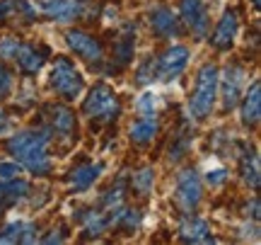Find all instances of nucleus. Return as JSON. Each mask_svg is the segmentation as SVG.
<instances>
[{"label": "nucleus", "instance_id": "f257e3e1", "mask_svg": "<svg viewBox=\"0 0 261 245\" xmlns=\"http://www.w3.org/2000/svg\"><path fill=\"white\" fill-rule=\"evenodd\" d=\"M48 143H51V133L46 129H27V131H19L15 136H10L5 148L29 172H34V175H48L51 172Z\"/></svg>", "mask_w": 261, "mask_h": 245}, {"label": "nucleus", "instance_id": "f03ea898", "mask_svg": "<svg viewBox=\"0 0 261 245\" xmlns=\"http://www.w3.org/2000/svg\"><path fill=\"white\" fill-rule=\"evenodd\" d=\"M218 66L213 63H203L198 76H196V87H194V95L189 100V112L194 114L196 119H205L211 109L215 104V97H218Z\"/></svg>", "mask_w": 261, "mask_h": 245}, {"label": "nucleus", "instance_id": "7ed1b4c3", "mask_svg": "<svg viewBox=\"0 0 261 245\" xmlns=\"http://www.w3.org/2000/svg\"><path fill=\"white\" fill-rule=\"evenodd\" d=\"M83 112L94 119V122H114L119 112H121V102H119V97L114 93L109 85H94L90 95L85 97L83 102Z\"/></svg>", "mask_w": 261, "mask_h": 245}, {"label": "nucleus", "instance_id": "20e7f679", "mask_svg": "<svg viewBox=\"0 0 261 245\" xmlns=\"http://www.w3.org/2000/svg\"><path fill=\"white\" fill-rule=\"evenodd\" d=\"M51 87H54L61 97H65V100H75L77 95L83 93V87H85L83 76L75 71V66L65 56H58L56 63H54V71H51Z\"/></svg>", "mask_w": 261, "mask_h": 245}, {"label": "nucleus", "instance_id": "39448f33", "mask_svg": "<svg viewBox=\"0 0 261 245\" xmlns=\"http://www.w3.org/2000/svg\"><path fill=\"white\" fill-rule=\"evenodd\" d=\"M203 197V189H201V180L198 172L194 168H187L179 172L177 177V189H174V202L184 214H194Z\"/></svg>", "mask_w": 261, "mask_h": 245}, {"label": "nucleus", "instance_id": "423d86ee", "mask_svg": "<svg viewBox=\"0 0 261 245\" xmlns=\"http://www.w3.org/2000/svg\"><path fill=\"white\" fill-rule=\"evenodd\" d=\"M65 41H68V47L73 49L77 56L90 61V63H99L104 58L102 41L97 37H92V34L83 32V29H68L65 32Z\"/></svg>", "mask_w": 261, "mask_h": 245}, {"label": "nucleus", "instance_id": "0eeeda50", "mask_svg": "<svg viewBox=\"0 0 261 245\" xmlns=\"http://www.w3.org/2000/svg\"><path fill=\"white\" fill-rule=\"evenodd\" d=\"M244 83H247V71H244L240 63L227 66L225 68V73H223V78H218V85L223 87V107L225 109L237 107L240 97H242Z\"/></svg>", "mask_w": 261, "mask_h": 245}, {"label": "nucleus", "instance_id": "6e6552de", "mask_svg": "<svg viewBox=\"0 0 261 245\" xmlns=\"http://www.w3.org/2000/svg\"><path fill=\"white\" fill-rule=\"evenodd\" d=\"M181 22L191 29L198 41L208 37V27H211V17H208V10H205L203 0H181Z\"/></svg>", "mask_w": 261, "mask_h": 245}, {"label": "nucleus", "instance_id": "1a4fd4ad", "mask_svg": "<svg viewBox=\"0 0 261 245\" xmlns=\"http://www.w3.org/2000/svg\"><path fill=\"white\" fill-rule=\"evenodd\" d=\"M187 63H189L187 47H169L167 51L162 54V58L158 61V78L165 80V83H169V80H174L177 76L184 73Z\"/></svg>", "mask_w": 261, "mask_h": 245}, {"label": "nucleus", "instance_id": "9d476101", "mask_svg": "<svg viewBox=\"0 0 261 245\" xmlns=\"http://www.w3.org/2000/svg\"><path fill=\"white\" fill-rule=\"evenodd\" d=\"M41 12L56 22H70L85 15V0H41Z\"/></svg>", "mask_w": 261, "mask_h": 245}, {"label": "nucleus", "instance_id": "9b49d317", "mask_svg": "<svg viewBox=\"0 0 261 245\" xmlns=\"http://www.w3.org/2000/svg\"><path fill=\"white\" fill-rule=\"evenodd\" d=\"M237 27H240L237 12H234V10H225L220 22H218V27H215V32H213V37H211V44H213L218 51H227V49L234 44Z\"/></svg>", "mask_w": 261, "mask_h": 245}, {"label": "nucleus", "instance_id": "f8f14e48", "mask_svg": "<svg viewBox=\"0 0 261 245\" xmlns=\"http://www.w3.org/2000/svg\"><path fill=\"white\" fill-rule=\"evenodd\" d=\"M150 27H152V32H155L160 39H172V37H179V34H181L177 15L169 8H162V5L150 10Z\"/></svg>", "mask_w": 261, "mask_h": 245}, {"label": "nucleus", "instance_id": "ddd939ff", "mask_svg": "<svg viewBox=\"0 0 261 245\" xmlns=\"http://www.w3.org/2000/svg\"><path fill=\"white\" fill-rule=\"evenodd\" d=\"M179 238L184 243H213L215 238L211 236V226L205 224L203 218H196V216H189L181 221L179 226Z\"/></svg>", "mask_w": 261, "mask_h": 245}, {"label": "nucleus", "instance_id": "4468645a", "mask_svg": "<svg viewBox=\"0 0 261 245\" xmlns=\"http://www.w3.org/2000/svg\"><path fill=\"white\" fill-rule=\"evenodd\" d=\"M240 172H242V180L249 185L252 189H259V182H261V170H259V153L256 148L252 146H240Z\"/></svg>", "mask_w": 261, "mask_h": 245}, {"label": "nucleus", "instance_id": "2eb2a0df", "mask_svg": "<svg viewBox=\"0 0 261 245\" xmlns=\"http://www.w3.org/2000/svg\"><path fill=\"white\" fill-rule=\"evenodd\" d=\"M15 61H17V66L22 73H27V76H34L41 71V66L46 63V58H44V51L37 49L34 44H19L17 54H15Z\"/></svg>", "mask_w": 261, "mask_h": 245}, {"label": "nucleus", "instance_id": "dca6fc26", "mask_svg": "<svg viewBox=\"0 0 261 245\" xmlns=\"http://www.w3.org/2000/svg\"><path fill=\"white\" fill-rule=\"evenodd\" d=\"M37 240V226L27 221H12L5 228H0V243H34Z\"/></svg>", "mask_w": 261, "mask_h": 245}, {"label": "nucleus", "instance_id": "f3484780", "mask_svg": "<svg viewBox=\"0 0 261 245\" xmlns=\"http://www.w3.org/2000/svg\"><path fill=\"white\" fill-rule=\"evenodd\" d=\"M261 117V83L254 80L252 87L247 90L242 102V124L244 126H256Z\"/></svg>", "mask_w": 261, "mask_h": 245}, {"label": "nucleus", "instance_id": "a211bd4d", "mask_svg": "<svg viewBox=\"0 0 261 245\" xmlns=\"http://www.w3.org/2000/svg\"><path fill=\"white\" fill-rule=\"evenodd\" d=\"M104 165L102 163H87V165H77V168L70 172V187L75 189V192H83V189H87L90 185H94V180L102 175Z\"/></svg>", "mask_w": 261, "mask_h": 245}, {"label": "nucleus", "instance_id": "6ab92c4d", "mask_svg": "<svg viewBox=\"0 0 261 245\" xmlns=\"http://www.w3.org/2000/svg\"><path fill=\"white\" fill-rule=\"evenodd\" d=\"M160 131V124L155 117H140L130 124V141L138 143V146H145L150 143Z\"/></svg>", "mask_w": 261, "mask_h": 245}, {"label": "nucleus", "instance_id": "aec40b11", "mask_svg": "<svg viewBox=\"0 0 261 245\" xmlns=\"http://www.w3.org/2000/svg\"><path fill=\"white\" fill-rule=\"evenodd\" d=\"M29 194V182L27 180H3L0 182V207H8V204H15L19 199H24Z\"/></svg>", "mask_w": 261, "mask_h": 245}, {"label": "nucleus", "instance_id": "412c9836", "mask_svg": "<svg viewBox=\"0 0 261 245\" xmlns=\"http://www.w3.org/2000/svg\"><path fill=\"white\" fill-rule=\"evenodd\" d=\"M48 112H51V124H54V129L61 139H70L75 131V114L63 107V104H56V107H48Z\"/></svg>", "mask_w": 261, "mask_h": 245}, {"label": "nucleus", "instance_id": "4be33fe9", "mask_svg": "<svg viewBox=\"0 0 261 245\" xmlns=\"http://www.w3.org/2000/svg\"><path fill=\"white\" fill-rule=\"evenodd\" d=\"M133 32L136 29L128 25V27L123 29L121 37L116 39V44H114V61L119 63V68L128 66L130 58H133V49H136V34Z\"/></svg>", "mask_w": 261, "mask_h": 245}, {"label": "nucleus", "instance_id": "5701e85b", "mask_svg": "<svg viewBox=\"0 0 261 245\" xmlns=\"http://www.w3.org/2000/svg\"><path fill=\"white\" fill-rule=\"evenodd\" d=\"M109 226H116V228H121V231H126V233H133V231L140 226V214L136 211V209L119 207L116 211H112Z\"/></svg>", "mask_w": 261, "mask_h": 245}, {"label": "nucleus", "instance_id": "b1692460", "mask_svg": "<svg viewBox=\"0 0 261 245\" xmlns=\"http://www.w3.org/2000/svg\"><path fill=\"white\" fill-rule=\"evenodd\" d=\"M130 185H133L138 197H148L150 192H152V185H155V170L152 168L138 170V172L133 175V180H130Z\"/></svg>", "mask_w": 261, "mask_h": 245}, {"label": "nucleus", "instance_id": "393cba45", "mask_svg": "<svg viewBox=\"0 0 261 245\" xmlns=\"http://www.w3.org/2000/svg\"><path fill=\"white\" fill-rule=\"evenodd\" d=\"M83 224H85V233L87 236H99V233H104L109 228V218L92 209V211H87L83 216Z\"/></svg>", "mask_w": 261, "mask_h": 245}, {"label": "nucleus", "instance_id": "a878e982", "mask_svg": "<svg viewBox=\"0 0 261 245\" xmlns=\"http://www.w3.org/2000/svg\"><path fill=\"white\" fill-rule=\"evenodd\" d=\"M158 78V61L152 56H145V61L138 66V71H136V83L138 85H148L152 83Z\"/></svg>", "mask_w": 261, "mask_h": 245}, {"label": "nucleus", "instance_id": "bb28decb", "mask_svg": "<svg viewBox=\"0 0 261 245\" xmlns=\"http://www.w3.org/2000/svg\"><path fill=\"white\" fill-rule=\"evenodd\" d=\"M102 207H107L109 211H116L119 207H123V180H119L116 187L102 194Z\"/></svg>", "mask_w": 261, "mask_h": 245}, {"label": "nucleus", "instance_id": "cd10ccee", "mask_svg": "<svg viewBox=\"0 0 261 245\" xmlns=\"http://www.w3.org/2000/svg\"><path fill=\"white\" fill-rule=\"evenodd\" d=\"M19 44H22V41H19V39H15V37L0 39V58H5V61L15 58V54H17Z\"/></svg>", "mask_w": 261, "mask_h": 245}, {"label": "nucleus", "instance_id": "c85d7f7f", "mask_svg": "<svg viewBox=\"0 0 261 245\" xmlns=\"http://www.w3.org/2000/svg\"><path fill=\"white\" fill-rule=\"evenodd\" d=\"M155 104H158V95L145 93L138 100V112L143 114V117H155Z\"/></svg>", "mask_w": 261, "mask_h": 245}, {"label": "nucleus", "instance_id": "c756f323", "mask_svg": "<svg viewBox=\"0 0 261 245\" xmlns=\"http://www.w3.org/2000/svg\"><path fill=\"white\" fill-rule=\"evenodd\" d=\"M22 175V165L19 163H0V180H12Z\"/></svg>", "mask_w": 261, "mask_h": 245}, {"label": "nucleus", "instance_id": "7c9ffc66", "mask_svg": "<svg viewBox=\"0 0 261 245\" xmlns=\"http://www.w3.org/2000/svg\"><path fill=\"white\" fill-rule=\"evenodd\" d=\"M10 87H12V73L0 63V97H5L10 93Z\"/></svg>", "mask_w": 261, "mask_h": 245}, {"label": "nucleus", "instance_id": "2f4dec72", "mask_svg": "<svg viewBox=\"0 0 261 245\" xmlns=\"http://www.w3.org/2000/svg\"><path fill=\"white\" fill-rule=\"evenodd\" d=\"M205 180H208V185H223L225 180H227V172H225L223 168H218V170H208V175H205Z\"/></svg>", "mask_w": 261, "mask_h": 245}, {"label": "nucleus", "instance_id": "473e14b6", "mask_svg": "<svg viewBox=\"0 0 261 245\" xmlns=\"http://www.w3.org/2000/svg\"><path fill=\"white\" fill-rule=\"evenodd\" d=\"M12 12H15V3L12 0H0V22L5 17H10Z\"/></svg>", "mask_w": 261, "mask_h": 245}, {"label": "nucleus", "instance_id": "72a5a7b5", "mask_svg": "<svg viewBox=\"0 0 261 245\" xmlns=\"http://www.w3.org/2000/svg\"><path fill=\"white\" fill-rule=\"evenodd\" d=\"M252 218L254 221H259V199L256 197L252 199Z\"/></svg>", "mask_w": 261, "mask_h": 245}, {"label": "nucleus", "instance_id": "f704fd0d", "mask_svg": "<svg viewBox=\"0 0 261 245\" xmlns=\"http://www.w3.org/2000/svg\"><path fill=\"white\" fill-rule=\"evenodd\" d=\"M5 129H8V117H5V114L0 112V133L5 131Z\"/></svg>", "mask_w": 261, "mask_h": 245}, {"label": "nucleus", "instance_id": "c9c22d12", "mask_svg": "<svg viewBox=\"0 0 261 245\" xmlns=\"http://www.w3.org/2000/svg\"><path fill=\"white\" fill-rule=\"evenodd\" d=\"M252 3H254V8H259V0H252Z\"/></svg>", "mask_w": 261, "mask_h": 245}]
</instances>
